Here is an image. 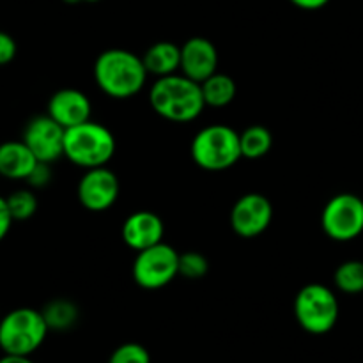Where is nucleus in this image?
<instances>
[{
	"mask_svg": "<svg viewBox=\"0 0 363 363\" xmlns=\"http://www.w3.org/2000/svg\"><path fill=\"white\" fill-rule=\"evenodd\" d=\"M147 69L142 57L124 48H110L94 62V80L106 96L128 99L137 96L147 82Z\"/></svg>",
	"mask_w": 363,
	"mask_h": 363,
	"instance_id": "f257e3e1",
	"label": "nucleus"
},
{
	"mask_svg": "<svg viewBox=\"0 0 363 363\" xmlns=\"http://www.w3.org/2000/svg\"><path fill=\"white\" fill-rule=\"evenodd\" d=\"M149 103L160 117L172 123H191L206 108L201 84L183 73L156 78L149 91Z\"/></svg>",
	"mask_w": 363,
	"mask_h": 363,
	"instance_id": "f03ea898",
	"label": "nucleus"
},
{
	"mask_svg": "<svg viewBox=\"0 0 363 363\" xmlns=\"http://www.w3.org/2000/svg\"><path fill=\"white\" fill-rule=\"evenodd\" d=\"M116 155V137L103 124L85 121L66 130L64 158L82 169L106 167Z\"/></svg>",
	"mask_w": 363,
	"mask_h": 363,
	"instance_id": "7ed1b4c3",
	"label": "nucleus"
},
{
	"mask_svg": "<svg viewBox=\"0 0 363 363\" xmlns=\"http://www.w3.org/2000/svg\"><path fill=\"white\" fill-rule=\"evenodd\" d=\"M190 155L195 165L208 172H223L236 165L241 155L240 133L225 124H211L197 131L191 140Z\"/></svg>",
	"mask_w": 363,
	"mask_h": 363,
	"instance_id": "20e7f679",
	"label": "nucleus"
},
{
	"mask_svg": "<svg viewBox=\"0 0 363 363\" xmlns=\"http://www.w3.org/2000/svg\"><path fill=\"white\" fill-rule=\"evenodd\" d=\"M50 328L41 311L20 307L0 318V350L4 354L30 357L39 350Z\"/></svg>",
	"mask_w": 363,
	"mask_h": 363,
	"instance_id": "39448f33",
	"label": "nucleus"
},
{
	"mask_svg": "<svg viewBox=\"0 0 363 363\" xmlns=\"http://www.w3.org/2000/svg\"><path fill=\"white\" fill-rule=\"evenodd\" d=\"M340 307L337 294L325 284H307L294 298V318L312 335H325L335 328Z\"/></svg>",
	"mask_w": 363,
	"mask_h": 363,
	"instance_id": "423d86ee",
	"label": "nucleus"
},
{
	"mask_svg": "<svg viewBox=\"0 0 363 363\" xmlns=\"http://www.w3.org/2000/svg\"><path fill=\"white\" fill-rule=\"evenodd\" d=\"M131 275L142 289H162L179 275V252L163 241L137 252Z\"/></svg>",
	"mask_w": 363,
	"mask_h": 363,
	"instance_id": "0eeeda50",
	"label": "nucleus"
},
{
	"mask_svg": "<svg viewBox=\"0 0 363 363\" xmlns=\"http://www.w3.org/2000/svg\"><path fill=\"white\" fill-rule=\"evenodd\" d=\"M321 227L339 243L357 240L363 233V199L354 194L333 195L323 208Z\"/></svg>",
	"mask_w": 363,
	"mask_h": 363,
	"instance_id": "6e6552de",
	"label": "nucleus"
},
{
	"mask_svg": "<svg viewBox=\"0 0 363 363\" xmlns=\"http://www.w3.org/2000/svg\"><path fill=\"white\" fill-rule=\"evenodd\" d=\"M273 220V206L266 195L252 191L236 201L230 211V227L245 240L261 236L268 230Z\"/></svg>",
	"mask_w": 363,
	"mask_h": 363,
	"instance_id": "1a4fd4ad",
	"label": "nucleus"
},
{
	"mask_svg": "<svg viewBox=\"0 0 363 363\" xmlns=\"http://www.w3.org/2000/svg\"><path fill=\"white\" fill-rule=\"evenodd\" d=\"M119 179L108 167L85 170L78 181L77 195L80 204L92 213H103L119 199Z\"/></svg>",
	"mask_w": 363,
	"mask_h": 363,
	"instance_id": "9d476101",
	"label": "nucleus"
},
{
	"mask_svg": "<svg viewBox=\"0 0 363 363\" xmlns=\"http://www.w3.org/2000/svg\"><path fill=\"white\" fill-rule=\"evenodd\" d=\"M64 138L66 128L45 113L28 121L21 140L34 152L38 162L53 163L64 156Z\"/></svg>",
	"mask_w": 363,
	"mask_h": 363,
	"instance_id": "9b49d317",
	"label": "nucleus"
},
{
	"mask_svg": "<svg viewBox=\"0 0 363 363\" xmlns=\"http://www.w3.org/2000/svg\"><path fill=\"white\" fill-rule=\"evenodd\" d=\"M218 69V52L209 39L195 35L181 46V73L202 84Z\"/></svg>",
	"mask_w": 363,
	"mask_h": 363,
	"instance_id": "f8f14e48",
	"label": "nucleus"
},
{
	"mask_svg": "<svg viewBox=\"0 0 363 363\" xmlns=\"http://www.w3.org/2000/svg\"><path fill=\"white\" fill-rule=\"evenodd\" d=\"M163 234H165V225H163L162 218L156 213L145 211V209L131 213L124 220L123 229H121L124 243L131 250L137 252L162 243Z\"/></svg>",
	"mask_w": 363,
	"mask_h": 363,
	"instance_id": "ddd939ff",
	"label": "nucleus"
},
{
	"mask_svg": "<svg viewBox=\"0 0 363 363\" xmlns=\"http://www.w3.org/2000/svg\"><path fill=\"white\" fill-rule=\"evenodd\" d=\"M91 99L87 94L78 89H60L53 92L48 99V113L52 119H55L60 126L66 130L78 126V124L91 121Z\"/></svg>",
	"mask_w": 363,
	"mask_h": 363,
	"instance_id": "4468645a",
	"label": "nucleus"
},
{
	"mask_svg": "<svg viewBox=\"0 0 363 363\" xmlns=\"http://www.w3.org/2000/svg\"><path fill=\"white\" fill-rule=\"evenodd\" d=\"M38 158L23 140H7L0 144V176L13 181H27Z\"/></svg>",
	"mask_w": 363,
	"mask_h": 363,
	"instance_id": "2eb2a0df",
	"label": "nucleus"
},
{
	"mask_svg": "<svg viewBox=\"0 0 363 363\" xmlns=\"http://www.w3.org/2000/svg\"><path fill=\"white\" fill-rule=\"evenodd\" d=\"M142 60L147 73L156 78L176 74L181 71V46L170 41H158L149 46Z\"/></svg>",
	"mask_w": 363,
	"mask_h": 363,
	"instance_id": "dca6fc26",
	"label": "nucleus"
},
{
	"mask_svg": "<svg viewBox=\"0 0 363 363\" xmlns=\"http://www.w3.org/2000/svg\"><path fill=\"white\" fill-rule=\"evenodd\" d=\"M201 89L206 106H211V108H223V106L230 105L238 92L234 78L229 74L218 73V71L211 74L208 80L202 82Z\"/></svg>",
	"mask_w": 363,
	"mask_h": 363,
	"instance_id": "f3484780",
	"label": "nucleus"
},
{
	"mask_svg": "<svg viewBox=\"0 0 363 363\" xmlns=\"http://www.w3.org/2000/svg\"><path fill=\"white\" fill-rule=\"evenodd\" d=\"M241 155L247 160L264 158L273 145V135L262 124H252L240 133Z\"/></svg>",
	"mask_w": 363,
	"mask_h": 363,
	"instance_id": "a211bd4d",
	"label": "nucleus"
},
{
	"mask_svg": "<svg viewBox=\"0 0 363 363\" xmlns=\"http://www.w3.org/2000/svg\"><path fill=\"white\" fill-rule=\"evenodd\" d=\"M43 318L50 330L55 332H66L73 328L74 323L78 321V308L73 301L69 300H52L43 308Z\"/></svg>",
	"mask_w": 363,
	"mask_h": 363,
	"instance_id": "6ab92c4d",
	"label": "nucleus"
},
{
	"mask_svg": "<svg viewBox=\"0 0 363 363\" xmlns=\"http://www.w3.org/2000/svg\"><path fill=\"white\" fill-rule=\"evenodd\" d=\"M333 284L340 293L360 294L363 293V261H346L333 273Z\"/></svg>",
	"mask_w": 363,
	"mask_h": 363,
	"instance_id": "aec40b11",
	"label": "nucleus"
},
{
	"mask_svg": "<svg viewBox=\"0 0 363 363\" xmlns=\"http://www.w3.org/2000/svg\"><path fill=\"white\" fill-rule=\"evenodd\" d=\"M7 206H9L11 216L14 222H25V220L32 218L38 211V197L28 188H21V190H14L6 197Z\"/></svg>",
	"mask_w": 363,
	"mask_h": 363,
	"instance_id": "412c9836",
	"label": "nucleus"
},
{
	"mask_svg": "<svg viewBox=\"0 0 363 363\" xmlns=\"http://www.w3.org/2000/svg\"><path fill=\"white\" fill-rule=\"evenodd\" d=\"M209 262L201 252H184L179 254V275L188 280H199L208 273Z\"/></svg>",
	"mask_w": 363,
	"mask_h": 363,
	"instance_id": "4be33fe9",
	"label": "nucleus"
},
{
	"mask_svg": "<svg viewBox=\"0 0 363 363\" xmlns=\"http://www.w3.org/2000/svg\"><path fill=\"white\" fill-rule=\"evenodd\" d=\"M108 363H151V354L142 344L126 342L112 351Z\"/></svg>",
	"mask_w": 363,
	"mask_h": 363,
	"instance_id": "5701e85b",
	"label": "nucleus"
},
{
	"mask_svg": "<svg viewBox=\"0 0 363 363\" xmlns=\"http://www.w3.org/2000/svg\"><path fill=\"white\" fill-rule=\"evenodd\" d=\"M52 163L39 162L34 167V170L30 172V176L27 177V183L30 188H45L48 186L50 181H52Z\"/></svg>",
	"mask_w": 363,
	"mask_h": 363,
	"instance_id": "b1692460",
	"label": "nucleus"
},
{
	"mask_svg": "<svg viewBox=\"0 0 363 363\" xmlns=\"http://www.w3.org/2000/svg\"><path fill=\"white\" fill-rule=\"evenodd\" d=\"M16 52L18 46L13 35L0 30V66H7L9 62H13L14 57H16Z\"/></svg>",
	"mask_w": 363,
	"mask_h": 363,
	"instance_id": "393cba45",
	"label": "nucleus"
},
{
	"mask_svg": "<svg viewBox=\"0 0 363 363\" xmlns=\"http://www.w3.org/2000/svg\"><path fill=\"white\" fill-rule=\"evenodd\" d=\"M13 223H14V220H13V216H11L9 206H7L6 197H2V195H0V243H2V241L7 238L11 227H13Z\"/></svg>",
	"mask_w": 363,
	"mask_h": 363,
	"instance_id": "a878e982",
	"label": "nucleus"
},
{
	"mask_svg": "<svg viewBox=\"0 0 363 363\" xmlns=\"http://www.w3.org/2000/svg\"><path fill=\"white\" fill-rule=\"evenodd\" d=\"M293 6L300 7V9L305 11H318L323 9L325 6H328L330 0H289Z\"/></svg>",
	"mask_w": 363,
	"mask_h": 363,
	"instance_id": "bb28decb",
	"label": "nucleus"
},
{
	"mask_svg": "<svg viewBox=\"0 0 363 363\" xmlns=\"http://www.w3.org/2000/svg\"><path fill=\"white\" fill-rule=\"evenodd\" d=\"M0 363H34L30 357H18V354H4Z\"/></svg>",
	"mask_w": 363,
	"mask_h": 363,
	"instance_id": "cd10ccee",
	"label": "nucleus"
},
{
	"mask_svg": "<svg viewBox=\"0 0 363 363\" xmlns=\"http://www.w3.org/2000/svg\"><path fill=\"white\" fill-rule=\"evenodd\" d=\"M62 2H66V4H71V6H73V4H78V2H82V0H62Z\"/></svg>",
	"mask_w": 363,
	"mask_h": 363,
	"instance_id": "c85d7f7f",
	"label": "nucleus"
},
{
	"mask_svg": "<svg viewBox=\"0 0 363 363\" xmlns=\"http://www.w3.org/2000/svg\"><path fill=\"white\" fill-rule=\"evenodd\" d=\"M82 2H99V0H82Z\"/></svg>",
	"mask_w": 363,
	"mask_h": 363,
	"instance_id": "c756f323",
	"label": "nucleus"
}]
</instances>
